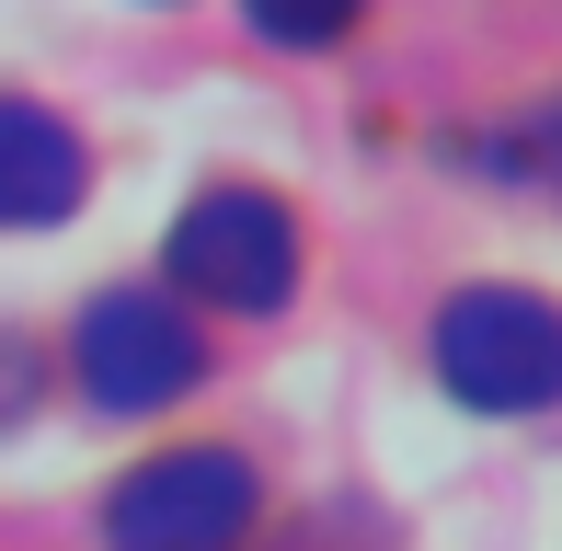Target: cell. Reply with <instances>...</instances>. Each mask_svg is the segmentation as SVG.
<instances>
[{"mask_svg": "<svg viewBox=\"0 0 562 551\" xmlns=\"http://www.w3.org/2000/svg\"><path fill=\"white\" fill-rule=\"evenodd\" d=\"M81 138L58 127L46 104H12L0 92V230H58L69 207H81Z\"/></svg>", "mask_w": 562, "mask_h": 551, "instance_id": "5b68a950", "label": "cell"}, {"mask_svg": "<svg viewBox=\"0 0 562 551\" xmlns=\"http://www.w3.org/2000/svg\"><path fill=\"white\" fill-rule=\"evenodd\" d=\"M172 288L207 311H276L299 288V218L265 184H207L172 218Z\"/></svg>", "mask_w": 562, "mask_h": 551, "instance_id": "3957f363", "label": "cell"}, {"mask_svg": "<svg viewBox=\"0 0 562 551\" xmlns=\"http://www.w3.org/2000/svg\"><path fill=\"white\" fill-rule=\"evenodd\" d=\"M195 368H207V345H195L184 299L161 288H104L81 311V391L104 414H161L195 391Z\"/></svg>", "mask_w": 562, "mask_h": 551, "instance_id": "277c9868", "label": "cell"}, {"mask_svg": "<svg viewBox=\"0 0 562 551\" xmlns=\"http://www.w3.org/2000/svg\"><path fill=\"white\" fill-rule=\"evenodd\" d=\"M241 12H252L265 46H334V35H356L368 0H241Z\"/></svg>", "mask_w": 562, "mask_h": 551, "instance_id": "8992f818", "label": "cell"}, {"mask_svg": "<svg viewBox=\"0 0 562 551\" xmlns=\"http://www.w3.org/2000/svg\"><path fill=\"white\" fill-rule=\"evenodd\" d=\"M35 403V357H23V345H0V414H23Z\"/></svg>", "mask_w": 562, "mask_h": 551, "instance_id": "ba28073f", "label": "cell"}, {"mask_svg": "<svg viewBox=\"0 0 562 551\" xmlns=\"http://www.w3.org/2000/svg\"><path fill=\"white\" fill-rule=\"evenodd\" d=\"M494 161H517L528 184H551V195H562V115H540V127H528V138H505Z\"/></svg>", "mask_w": 562, "mask_h": 551, "instance_id": "52a82bcc", "label": "cell"}, {"mask_svg": "<svg viewBox=\"0 0 562 551\" xmlns=\"http://www.w3.org/2000/svg\"><path fill=\"white\" fill-rule=\"evenodd\" d=\"M437 380L471 414H540L562 403V311L528 288H459L437 311Z\"/></svg>", "mask_w": 562, "mask_h": 551, "instance_id": "6da1fadb", "label": "cell"}, {"mask_svg": "<svg viewBox=\"0 0 562 551\" xmlns=\"http://www.w3.org/2000/svg\"><path fill=\"white\" fill-rule=\"evenodd\" d=\"M265 506L241 448H161L104 494V540L115 551H229Z\"/></svg>", "mask_w": 562, "mask_h": 551, "instance_id": "7a4b0ae2", "label": "cell"}]
</instances>
